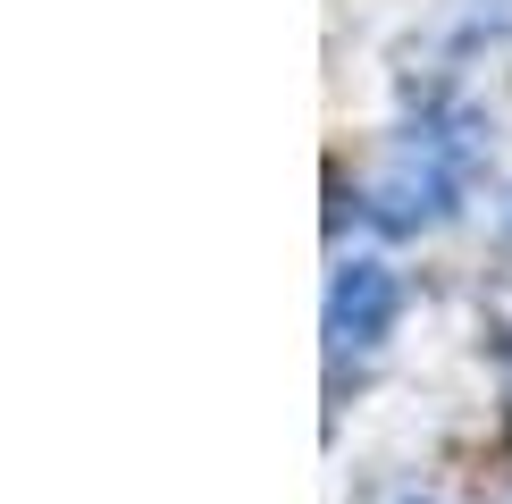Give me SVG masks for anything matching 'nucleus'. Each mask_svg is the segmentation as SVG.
<instances>
[{
    "instance_id": "nucleus-1",
    "label": "nucleus",
    "mask_w": 512,
    "mask_h": 504,
    "mask_svg": "<svg viewBox=\"0 0 512 504\" xmlns=\"http://www.w3.org/2000/svg\"><path fill=\"white\" fill-rule=\"evenodd\" d=\"M462 168H471V143L454 126H420L403 135L395 168L378 177V219L387 227H437L445 210L462 202Z\"/></svg>"
},
{
    "instance_id": "nucleus-2",
    "label": "nucleus",
    "mask_w": 512,
    "mask_h": 504,
    "mask_svg": "<svg viewBox=\"0 0 512 504\" xmlns=\"http://www.w3.org/2000/svg\"><path fill=\"white\" fill-rule=\"evenodd\" d=\"M395 311H403L395 269L387 261H345V269H336V286H328V345L336 353H370L378 336L395 328Z\"/></svg>"
},
{
    "instance_id": "nucleus-3",
    "label": "nucleus",
    "mask_w": 512,
    "mask_h": 504,
    "mask_svg": "<svg viewBox=\"0 0 512 504\" xmlns=\"http://www.w3.org/2000/svg\"><path fill=\"white\" fill-rule=\"evenodd\" d=\"M504 236H512V194H504Z\"/></svg>"
}]
</instances>
